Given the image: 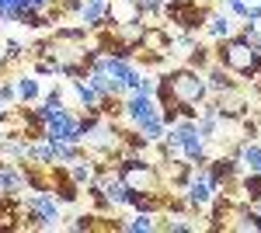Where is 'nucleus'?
<instances>
[{
    "mask_svg": "<svg viewBox=\"0 0 261 233\" xmlns=\"http://www.w3.org/2000/svg\"><path fill=\"white\" fill-rule=\"evenodd\" d=\"M77 97H81V105H94V101H98V91L81 80V84H77Z\"/></svg>",
    "mask_w": 261,
    "mask_h": 233,
    "instance_id": "nucleus-18",
    "label": "nucleus"
},
{
    "mask_svg": "<svg viewBox=\"0 0 261 233\" xmlns=\"http://www.w3.org/2000/svg\"><path fill=\"white\" fill-rule=\"evenodd\" d=\"M167 4H192V0H167Z\"/></svg>",
    "mask_w": 261,
    "mask_h": 233,
    "instance_id": "nucleus-26",
    "label": "nucleus"
},
{
    "mask_svg": "<svg viewBox=\"0 0 261 233\" xmlns=\"http://www.w3.org/2000/svg\"><path fill=\"white\" fill-rule=\"evenodd\" d=\"M164 84H167V91H171V97L178 105H199L202 97H205V91H209V84L195 73V66L192 70H174Z\"/></svg>",
    "mask_w": 261,
    "mask_h": 233,
    "instance_id": "nucleus-2",
    "label": "nucleus"
},
{
    "mask_svg": "<svg viewBox=\"0 0 261 233\" xmlns=\"http://www.w3.org/2000/svg\"><path fill=\"white\" fill-rule=\"evenodd\" d=\"M205 28H209V35H216V39H226V32H230V21L223 18H209V24H205Z\"/></svg>",
    "mask_w": 261,
    "mask_h": 233,
    "instance_id": "nucleus-16",
    "label": "nucleus"
},
{
    "mask_svg": "<svg viewBox=\"0 0 261 233\" xmlns=\"http://www.w3.org/2000/svg\"><path fill=\"white\" fill-rule=\"evenodd\" d=\"M21 181H18V174H11V171H0V188H7V192H14Z\"/></svg>",
    "mask_w": 261,
    "mask_h": 233,
    "instance_id": "nucleus-21",
    "label": "nucleus"
},
{
    "mask_svg": "<svg viewBox=\"0 0 261 233\" xmlns=\"http://www.w3.org/2000/svg\"><path fill=\"white\" fill-rule=\"evenodd\" d=\"M188 63H192V66H202V63H205V49H192Z\"/></svg>",
    "mask_w": 261,
    "mask_h": 233,
    "instance_id": "nucleus-24",
    "label": "nucleus"
},
{
    "mask_svg": "<svg viewBox=\"0 0 261 233\" xmlns=\"http://www.w3.org/2000/svg\"><path fill=\"white\" fill-rule=\"evenodd\" d=\"M188 198H192V205L209 202V198H213V177H195V181L188 185Z\"/></svg>",
    "mask_w": 261,
    "mask_h": 233,
    "instance_id": "nucleus-9",
    "label": "nucleus"
},
{
    "mask_svg": "<svg viewBox=\"0 0 261 233\" xmlns=\"http://www.w3.org/2000/svg\"><path fill=\"white\" fill-rule=\"evenodd\" d=\"M125 112H129V118L140 125L143 136L157 139L164 136V122L157 115H153V101H150V94H143V91H136V94L129 97V105H125Z\"/></svg>",
    "mask_w": 261,
    "mask_h": 233,
    "instance_id": "nucleus-4",
    "label": "nucleus"
},
{
    "mask_svg": "<svg viewBox=\"0 0 261 233\" xmlns=\"http://www.w3.org/2000/svg\"><path fill=\"white\" fill-rule=\"evenodd\" d=\"M18 97H24V101H35V97H39V84H35V77H21L18 80Z\"/></svg>",
    "mask_w": 261,
    "mask_h": 233,
    "instance_id": "nucleus-13",
    "label": "nucleus"
},
{
    "mask_svg": "<svg viewBox=\"0 0 261 233\" xmlns=\"http://www.w3.org/2000/svg\"><path fill=\"white\" fill-rule=\"evenodd\" d=\"M153 223H150V216H136L133 223H125V230H133V233H140V230H150Z\"/></svg>",
    "mask_w": 261,
    "mask_h": 233,
    "instance_id": "nucleus-20",
    "label": "nucleus"
},
{
    "mask_svg": "<svg viewBox=\"0 0 261 233\" xmlns=\"http://www.w3.org/2000/svg\"><path fill=\"white\" fill-rule=\"evenodd\" d=\"M32 209L45 219V223H53V219H60V205H56V198H49V195H39L35 202H32Z\"/></svg>",
    "mask_w": 261,
    "mask_h": 233,
    "instance_id": "nucleus-10",
    "label": "nucleus"
},
{
    "mask_svg": "<svg viewBox=\"0 0 261 233\" xmlns=\"http://www.w3.org/2000/svg\"><path fill=\"white\" fill-rule=\"evenodd\" d=\"M119 177L129 192H140V195H157L161 192V174L150 167V164H136V160H125L119 167Z\"/></svg>",
    "mask_w": 261,
    "mask_h": 233,
    "instance_id": "nucleus-3",
    "label": "nucleus"
},
{
    "mask_svg": "<svg viewBox=\"0 0 261 233\" xmlns=\"http://www.w3.org/2000/svg\"><path fill=\"white\" fill-rule=\"evenodd\" d=\"M209 80H213V87H216V91H223V87H230V77H226L223 70H213V73H209Z\"/></svg>",
    "mask_w": 261,
    "mask_h": 233,
    "instance_id": "nucleus-22",
    "label": "nucleus"
},
{
    "mask_svg": "<svg viewBox=\"0 0 261 233\" xmlns=\"http://www.w3.org/2000/svg\"><path fill=\"white\" fill-rule=\"evenodd\" d=\"M233 174V160H216V164H213V185H216V181H226V177Z\"/></svg>",
    "mask_w": 261,
    "mask_h": 233,
    "instance_id": "nucleus-14",
    "label": "nucleus"
},
{
    "mask_svg": "<svg viewBox=\"0 0 261 233\" xmlns=\"http://www.w3.org/2000/svg\"><path fill=\"white\" fill-rule=\"evenodd\" d=\"M230 7H233L237 14H244L247 21L261 18V0H230Z\"/></svg>",
    "mask_w": 261,
    "mask_h": 233,
    "instance_id": "nucleus-12",
    "label": "nucleus"
},
{
    "mask_svg": "<svg viewBox=\"0 0 261 233\" xmlns=\"http://www.w3.org/2000/svg\"><path fill=\"white\" fill-rule=\"evenodd\" d=\"M244 192H247V198H251V202H254V198H261V174H254V171H251V177L244 181Z\"/></svg>",
    "mask_w": 261,
    "mask_h": 233,
    "instance_id": "nucleus-17",
    "label": "nucleus"
},
{
    "mask_svg": "<svg viewBox=\"0 0 261 233\" xmlns=\"http://www.w3.org/2000/svg\"><path fill=\"white\" fill-rule=\"evenodd\" d=\"M105 11H108V4H105V0H87V7H81L84 24H98Z\"/></svg>",
    "mask_w": 261,
    "mask_h": 233,
    "instance_id": "nucleus-11",
    "label": "nucleus"
},
{
    "mask_svg": "<svg viewBox=\"0 0 261 233\" xmlns=\"http://www.w3.org/2000/svg\"><path fill=\"white\" fill-rule=\"evenodd\" d=\"M28 157H35V160H42V164H53V160H56L53 143H49V146H35V150H28Z\"/></svg>",
    "mask_w": 261,
    "mask_h": 233,
    "instance_id": "nucleus-19",
    "label": "nucleus"
},
{
    "mask_svg": "<svg viewBox=\"0 0 261 233\" xmlns=\"http://www.w3.org/2000/svg\"><path fill=\"white\" fill-rule=\"evenodd\" d=\"M171 139H174V146H181L195 164H202V129H195V125H181Z\"/></svg>",
    "mask_w": 261,
    "mask_h": 233,
    "instance_id": "nucleus-5",
    "label": "nucleus"
},
{
    "mask_svg": "<svg viewBox=\"0 0 261 233\" xmlns=\"http://www.w3.org/2000/svg\"><path fill=\"white\" fill-rule=\"evenodd\" d=\"M216 108H220V115H226V118H237V115H244V108H247V101H244V94L230 84V87H223L220 91V101H216Z\"/></svg>",
    "mask_w": 261,
    "mask_h": 233,
    "instance_id": "nucleus-7",
    "label": "nucleus"
},
{
    "mask_svg": "<svg viewBox=\"0 0 261 233\" xmlns=\"http://www.w3.org/2000/svg\"><path fill=\"white\" fill-rule=\"evenodd\" d=\"M167 18L178 21L181 28H202L205 11H199V7H188V4H167Z\"/></svg>",
    "mask_w": 261,
    "mask_h": 233,
    "instance_id": "nucleus-6",
    "label": "nucleus"
},
{
    "mask_svg": "<svg viewBox=\"0 0 261 233\" xmlns=\"http://www.w3.org/2000/svg\"><path fill=\"white\" fill-rule=\"evenodd\" d=\"M11 97H14V91H11V87H0V105H7Z\"/></svg>",
    "mask_w": 261,
    "mask_h": 233,
    "instance_id": "nucleus-25",
    "label": "nucleus"
},
{
    "mask_svg": "<svg viewBox=\"0 0 261 233\" xmlns=\"http://www.w3.org/2000/svg\"><path fill=\"white\" fill-rule=\"evenodd\" d=\"M73 181L77 185H87L91 181V167H73Z\"/></svg>",
    "mask_w": 261,
    "mask_h": 233,
    "instance_id": "nucleus-23",
    "label": "nucleus"
},
{
    "mask_svg": "<svg viewBox=\"0 0 261 233\" xmlns=\"http://www.w3.org/2000/svg\"><path fill=\"white\" fill-rule=\"evenodd\" d=\"M226 213H230V209H226ZM230 216L237 219V223H226L230 230H251V233H261V216H258V213H251V209H233Z\"/></svg>",
    "mask_w": 261,
    "mask_h": 233,
    "instance_id": "nucleus-8",
    "label": "nucleus"
},
{
    "mask_svg": "<svg viewBox=\"0 0 261 233\" xmlns=\"http://www.w3.org/2000/svg\"><path fill=\"white\" fill-rule=\"evenodd\" d=\"M220 59H223V66L237 70V73H244V77L261 73V45H254V42H247V39L220 42Z\"/></svg>",
    "mask_w": 261,
    "mask_h": 233,
    "instance_id": "nucleus-1",
    "label": "nucleus"
},
{
    "mask_svg": "<svg viewBox=\"0 0 261 233\" xmlns=\"http://www.w3.org/2000/svg\"><path fill=\"white\" fill-rule=\"evenodd\" d=\"M244 164H247L254 174H261V146H244Z\"/></svg>",
    "mask_w": 261,
    "mask_h": 233,
    "instance_id": "nucleus-15",
    "label": "nucleus"
}]
</instances>
